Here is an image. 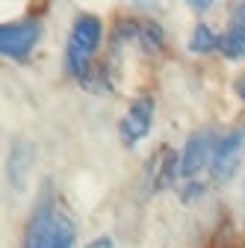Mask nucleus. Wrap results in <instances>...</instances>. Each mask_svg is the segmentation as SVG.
Returning <instances> with one entry per match:
<instances>
[{
	"label": "nucleus",
	"mask_w": 245,
	"mask_h": 248,
	"mask_svg": "<svg viewBox=\"0 0 245 248\" xmlns=\"http://www.w3.org/2000/svg\"><path fill=\"white\" fill-rule=\"evenodd\" d=\"M216 136L219 133H213L207 127V130H198L186 139L183 154H180V177H192L210 166V154H213V145H216Z\"/></svg>",
	"instance_id": "6e6552de"
},
{
	"label": "nucleus",
	"mask_w": 245,
	"mask_h": 248,
	"mask_svg": "<svg viewBox=\"0 0 245 248\" xmlns=\"http://www.w3.org/2000/svg\"><path fill=\"white\" fill-rule=\"evenodd\" d=\"M33 163H36V145L30 139H12L6 148V163H3V174H6V186L12 192H24L30 186V174H33Z\"/></svg>",
	"instance_id": "423d86ee"
},
{
	"label": "nucleus",
	"mask_w": 245,
	"mask_h": 248,
	"mask_svg": "<svg viewBox=\"0 0 245 248\" xmlns=\"http://www.w3.org/2000/svg\"><path fill=\"white\" fill-rule=\"evenodd\" d=\"M86 248H115V239L109 233H101V236H95L92 242H86Z\"/></svg>",
	"instance_id": "f8f14e48"
},
{
	"label": "nucleus",
	"mask_w": 245,
	"mask_h": 248,
	"mask_svg": "<svg viewBox=\"0 0 245 248\" xmlns=\"http://www.w3.org/2000/svg\"><path fill=\"white\" fill-rule=\"evenodd\" d=\"M236 95H239V101L245 104V77H239V80H236Z\"/></svg>",
	"instance_id": "4468645a"
},
{
	"label": "nucleus",
	"mask_w": 245,
	"mask_h": 248,
	"mask_svg": "<svg viewBox=\"0 0 245 248\" xmlns=\"http://www.w3.org/2000/svg\"><path fill=\"white\" fill-rule=\"evenodd\" d=\"M192 9H195V12H207V9H210V3H192Z\"/></svg>",
	"instance_id": "2eb2a0df"
},
{
	"label": "nucleus",
	"mask_w": 245,
	"mask_h": 248,
	"mask_svg": "<svg viewBox=\"0 0 245 248\" xmlns=\"http://www.w3.org/2000/svg\"><path fill=\"white\" fill-rule=\"evenodd\" d=\"M104 42V21L98 15H77L68 42H65V68L77 83H92L95 77V56Z\"/></svg>",
	"instance_id": "f257e3e1"
},
{
	"label": "nucleus",
	"mask_w": 245,
	"mask_h": 248,
	"mask_svg": "<svg viewBox=\"0 0 245 248\" xmlns=\"http://www.w3.org/2000/svg\"><path fill=\"white\" fill-rule=\"evenodd\" d=\"M42 39V21L39 18H18L0 24V56L6 59H27L36 50Z\"/></svg>",
	"instance_id": "20e7f679"
},
{
	"label": "nucleus",
	"mask_w": 245,
	"mask_h": 248,
	"mask_svg": "<svg viewBox=\"0 0 245 248\" xmlns=\"http://www.w3.org/2000/svg\"><path fill=\"white\" fill-rule=\"evenodd\" d=\"M77 242V225L71 216H65L59 210L56 216V225H53V239H50V248H74Z\"/></svg>",
	"instance_id": "9b49d317"
},
{
	"label": "nucleus",
	"mask_w": 245,
	"mask_h": 248,
	"mask_svg": "<svg viewBox=\"0 0 245 248\" xmlns=\"http://www.w3.org/2000/svg\"><path fill=\"white\" fill-rule=\"evenodd\" d=\"M242 213H245V186H242Z\"/></svg>",
	"instance_id": "dca6fc26"
},
{
	"label": "nucleus",
	"mask_w": 245,
	"mask_h": 248,
	"mask_svg": "<svg viewBox=\"0 0 245 248\" xmlns=\"http://www.w3.org/2000/svg\"><path fill=\"white\" fill-rule=\"evenodd\" d=\"M177 177H180V157H177L174 148L163 145L145 166V192L160 195V192L171 189L177 183Z\"/></svg>",
	"instance_id": "0eeeda50"
},
{
	"label": "nucleus",
	"mask_w": 245,
	"mask_h": 248,
	"mask_svg": "<svg viewBox=\"0 0 245 248\" xmlns=\"http://www.w3.org/2000/svg\"><path fill=\"white\" fill-rule=\"evenodd\" d=\"M154 115H157V104L151 95H139L136 101H130L127 112L118 121V136L127 148H136L142 139H148L151 127H154Z\"/></svg>",
	"instance_id": "39448f33"
},
{
	"label": "nucleus",
	"mask_w": 245,
	"mask_h": 248,
	"mask_svg": "<svg viewBox=\"0 0 245 248\" xmlns=\"http://www.w3.org/2000/svg\"><path fill=\"white\" fill-rule=\"evenodd\" d=\"M56 216H59V201H56L50 180H45L36 192L33 210L27 216V225H24V233H21V248H50Z\"/></svg>",
	"instance_id": "f03ea898"
},
{
	"label": "nucleus",
	"mask_w": 245,
	"mask_h": 248,
	"mask_svg": "<svg viewBox=\"0 0 245 248\" xmlns=\"http://www.w3.org/2000/svg\"><path fill=\"white\" fill-rule=\"evenodd\" d=\"M219 53L230 62H239L245 59V27L239 24H230L225 33L219 36Z\"/></svg>",
	"instance_id": "1a4fd4ad"
},
{
	"label": "nucleus",
	"mask_w": 245,
	"mask_h": 248,
	"mask_svg": "<svg viewBox=\"0 0 245 248\" xmlns=\"http://www.w3.org/2000/svg\"><path fill=\"white\" fill-rule=\"evenodd\" d=\"M189 50L192 53H201V56H207V53H213V50H219V36L213 33V27L210 24H204V21H198L195 27H192V33H189Z\"/></svg>",
	"instance_id": "9d476101"
},
{
	"label": "nucleus",
	"mask_w": 245,
	"mask_h": 248,
	"mask_svg": "<svg viewBox=\"0 0 245 248\" xmlns=\"http://www.w3.org/2000/svg\"><path fill=\"white\" fill-rule=\"evenodd\" d=\"M233 24H239V27H245V3H239V6L233 9Z\"/></svg>",
	"instance_id": "ddd939ff"
},
{
	"label": "nucleus",
	"mask_w": 245,
	"mask_h": 248,
	"mask_svg": "<svg viewBox=\"0 0 245 248\" xmlns=\"http://www.w3.org/2000/svg\"><path fill=\"white\" fill-rule=\"evenodd\" d=\"M242 154H245V124L228 130V133H219L216 145H213V154H210V166H207L210 177L216 183H228L239 171Z\"/></svg>",
	"instance_id": "7ed1b4c3"
}]
</instances>
